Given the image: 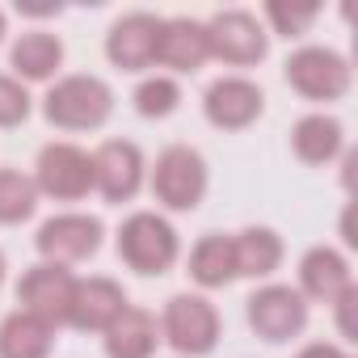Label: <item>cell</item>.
I'll return each instance as SVG.
<instances>
[{"label": "cell", "mask_w": 358, "mask_h": 358, "mask_svg": "<svg viewBox=\"0 0 358 358\" xmlns=\"http://www.w3.org/2000/svg\"><path fill=\"white\" fill-rule=\"evenodd\" d=\"M329 308H333V316H337L341 341H358V282H354L350 291H341Z\"/></svg>", "instance_id": "4316f807"}, {"label": "cell", "mask_w": 358, "mask_h": 358, "mask_svg": "<svg viewBox=\"0 0 358 358\" xmlns=\"http://www.w3.org/2000/svg\"><path fill=\"white\" fill-rule=\"evenodd\" d=\"M245 320L262 341L282 345L308 329V299L291 282H262L245 299Z\"/></svg>", "instance_id": "52a82bcc"}, {"label": "cell", "mask_w": 358, "mask_h": 358, "mask_svg": "<svg viewBox=\"0 0 358 358\" xmlns=\"http://www.w3.org/2000/svg\"><path fill=\"white\" fill-rule=\"evenodd\" d=\"M320 9L316 5H303V9H287V5H266L262 9V26L282 34V38H303L312 26H316Z\"/></svg>", "instance_id": "d4e9b609"}, {"label": "cell", "mask_w": 358, "mask_h": 358, "mask_svg": "<svg viewBox=\"0 0 358 358\" xmlns=\"http://www.w3.org/2000/svg\"><path fill=\"white\" fill-rule=\"evenodd\" d=\"M160 26H164V17H156V13H148V9L122 13V17L110 26V34H106V59H110L114 68H122V72H135V76L148 72V68H156Z\"/></svg>", "instance_id": "7c38bea8"}, {"label": "cell", "mask_w": 358, "mask_h": 358, "mask_svg": "<svg viewBox=\"0 0 358 358\" xmlns=\"http://www.w3.org/2000/svg\"><path fill=\"white\" fill-rule=\"evenodd\" d=\"M9 76H17L22 85H43L55 80L64 68V38L51 30H26L17 34V43L9 47Z\"/></svg>", "instance_id": "ac0fdd59"}, {"label": "cell", "mask_w": 358, "mask_h": 358, "mask_svg": "<svg viewBox=\"0 0 358 358\" xmlns=\"http://www.w3.org/2000/svg\"><path fill=\"white\" fill-rule=\"evenodd\" d=\"M55 350V324H47L43 316L13 308L0 320V358H51Z\"/></svg>", "instance_id": "44dd1931"}, {"label": "cell", "mask_w": 358, "mask_h": 358, "mask_svg": "<svg viewBox=\"0 0 358 358\" xmlns=\"http://www.w3.org/2000/svg\"><path fill=\"white\" fill-rule=\"evenodd\" d=\"M34 190L38 199L55 203H80L93 194V152H85L72 139H55L34 160Z\"/></svg>", "instance_id": "8992f818"}, {"label": "cell", "mask_w": 358, "mask_h": 358, "mask_svg": "<svg viewBox=\"0 0 358 358\" xmlns=\"http://www.w3.org/2000/svg\"><path fill=\"white\" fill-rule=\"evenodd\" d=\"M131 101H135L139 118H169L177 106H182V85H177V76H169V72H148L135 85Z\"/></svg>", "instance_id": "603a6c76"}, {"label": "cell", "mask_w": 358, "mask_h": 358, "mask_svg": "<svg viewBox=\"0 0 358 358\" xmlns=\"http://www.w3.org/2000/svg\"><path fill=\"white\" fill-rule=\"evenodd\" d=\"M291 148L303 164L324 169V164L345 156V127H341V118H333L324 110H312L291 127Z\"/></svg>", "instance_id": "d6986e66"}, {"label": "cell", "mask_w": 358, "mask_h": 358, "mask_svg": "<svg viewBox=\"0 0 358 358\" xmlns=\"http://www.w3.org/2000/svg\"><path fill=\"white\" fill-rule=\"evenodd\" d=\"M127 291L118 278L110 274H93V278H76L72 291V308H68V324L80 333H106L114 324V316L127 308Z\"/></svg>", "instance_id": "5bb4252c"}, {"label": "cell", "mask_w": 358, "mask_h": 358, "mask_svg": "<svg viewBox=\"0 0 358 358\" xmlns=\"http://www.w3.org/2000/svg\"><path fill=\"white\" fill-rule=\"evenodd\" d=\"M190 278L203 287V291H215V287H228L236 282V253H232V236L228 232H207L194 249H190Z\"/></svg>", "instance_id": "7402d4cb"}, {"label": "cell", "mask_w": 358, "mask_h": 358, "mask_svg": "<svg viewBox=\"0 0 358 358\" xmlns=\"http://www.w3.org/2000/svg\"><path fill=\"white\" fill-rule=\"evenodd\" d=\"M354 287V274H350V262L341 249L333 245H312L303 257H299V282L295 291L308 299V303H333L341 291Z\"/></svg>", "instance_id": "2e32d148"}, {"label": "cell", "mask_w": 358, "mask_h": 358, "mask_svg": "<svg viewBox=\"0 0 358 358\" xmlns=\"http://www.w3.org/2000/svg\"><path fill=\"white\" fill-rule=\"evenodd\" d=\"M101 220L89 215V211H59L51 220L38 224V236H34V249H38V262H51V266H80L89 262L97 249H101Z\"/></svg>", "instance_id": "ba28073f"}, {"label": "cell", "mask_w": 358, "mask_h": 358, "mask_svg": "<svg viewBox=\"0 0 358 358\" xmlns=\"http://www.w3.org/2000/svg\"><path fill=\"white\" fill-rule=\"evenodd\" d=\"M220 312L207 295L182 291L173 295L160 312V337L182 354V358H207L220 345Z\"/></svg>", "instance_id": "5b68a950"}, {"label": "cell", "mask_w": 358, "mask_h": 358, "mask_svg": "<svg viewBox=\"0 0 358 358\" xmlns=\"http://www.w3.org/2000/svg\"><path fill=\"white\" fill-rule=\"evenodd\" d=\"M207 59H211L207 22H199V17H164L160 47H156V68H169L177 76H190Z\"/></svg>", "instance_id": "9a60e30c"}, {"label": "cell", "mask_w": 358, "mask_h": 358, "mask_svg": "<svg viewBox=\"0 0 358 358\" xmlns=\"http://www.w3.org/2000/svg\"><path fill=\"white\" fill-rule=\"evenodd\" d=\"M5 274H9V262H5V253H0V287H5Z\"/></svg>", "instance_id": "4dcf8cb0"}, {"label": "cell", "mask_w": 358, "mask_h": 358, "mask_svg": "<svg viewBox=\"0 0 358 358\" xmlns=\"http://www.w3.org/2000/svg\"><path fill=\"white\" fill-rule=\"evenodd\" d=\"M160 345V320L156 312L139 308V303H127L114 324L101 333V350L106 358H152Z\"/></svg>", "instance_id": "e0dca14e"}, {"label": "cell", "mask_w": 358, "mask_h": 358, "mask_svg": "<svg viewBox=\"0 0 358 358\" xmlns=\"http://www.w3.org/2000/svg\"><path fill=\"white\" fill-rule=\"evenodd\" d=\"M5 34H9V17H5V9H0V43H5Z\"/></svg>", "instance_id": "f546056e"}, {"label": "cell", "mask_w": 358, "mask_h": 358, "mask_svg": "<svg viewBox=\"0 0 358 358\" xmlns=\"http://www.w3.org/2000/svg\"><path fill=\"white\" fill-rule=\"evenodd\" d=\"M118 257L127 270L143 274V278H160L177 266L182 257V241H177V228L160 215V211H131L118 224Z\"/></svg>", "instance_id": "7a4b0ae2"}, {"label": "cell", "mask_w": 358, "mask_h": 358, "mask_svg": "<svg viewBox=\"0 0 358 358\" xmlns=\"http://www.w3.org/2000/svg\"><path fill=\"white\" fill-rule=\"evenodd\" d=\"M38 211V190L34 177L22 169H0V224H22Z\"/></svg>", "instance_id": "cb8c5ba5"}, {"label": "cell", "mask_w": 358, "mask_h": 358, "mask_svg": "<svg viewBox=\"0 0 358 358\" xmlns=\"http://www.w3.org/2000/svg\"><path fill=\"white\" fill-rule=\"evenodd\" d=\"M207 38H211V59L228 68H253L270 51V30L249 9H220L215 17H207Z\"/></svg>", "instance_id": "9c48e42d"}, {"label": "cell", "mask_w": 358, "mask_h": 358, "mask_svg": "<svg viewBox=\"0 0 358 358\" xmlns=\"http://www.w3.org/2000/svg\"><path fill=\"white\" fill-rule=\"evenodd\" d=\"M295 358H354L345 345H337V341H312V345H303Z\"/></svg>", "instance_id": "83f0119b"}, {"label": "cell", "mask_w": 358, "mask_h": 358, "mask_svg": "<svg viewBox=\"0 0 358 358\" xmlns=\"http://www.w3.org/2000/svg\"><path fill=\"white\" fill-rule=\"evenodd\" d=\"M266 110V93L257 80L241 76V72H228V76H215L203 93V114L211 127L220 131H245L262 118Z\"/></svg>", "instance_id": "8fae6325"}, {"label": "cell", "mask_w": 358, "mask_h": 358, "mask_svg": "<svg viewBox=\"0 0 358 358\" xmlns=\"http://www.w3.org/2000/svg\"><path fill=\"white\" fill-rule=\"evenodd\" d=\"M211 173L199 148L190 143H169L156 164H148V190L164 211H194L207 199Z\"/></svg>", "instance_id": "3957f363"}, {"label": "cell", "mask_w": 358, "mask_h": 358, "mask_svg": "<svg viewBox=\"0 0 358 358\" xmlns=\"http://www.w3.org/2000/svg\"><path fill=\"white\" fill-rule=\"evenodd\" d=\"M114 114V89L93 72L55 76L43 93V118L59 131H97Z\"/></svg>", "instance_id": "6da1fadb"}, {"label": "cell", "mask_w": 358, "mask_h": 358, "mask_svg": "<svg viewBox=\"0 0 358 358\" xmlns=\"http://www.w3.org/2000/svg\"><path fill=\"white\" fill-rule=\"evenodd\" d=\"M34 101H30V89L9 76V72H0V127H22L30 118Z\"/></svg>", "instance_id": "484cf974"}, {"label": "cell", "mask_w": 358, "mask_h": 358, "mask_svg": "<svg viewBox=\"0 0 358 358\" xmlns=\"http://www.w3.org/2000/svg\"><path fill=\"white\" fill-rule=\"evenodd\" d=\"M282 76H287V85H291L303 101H320V106L341 101V97L350 93V85H354L350 59H345L341 51H333V47H320V43L295 47V51L287 55V64H282Z\"/></svg>", "instance_id": "277c9868"}, {"label": "cell", "mask_w": 358, "mask_h": 358, "mask_svg": "<svg viewBox=\"0 0 358 358\" xmlns=\"http://www.w3.org/2000/svg\"><path fill=\"white\" fill-rule=\"evenodd\" d=\"M232 253H236V278H270L282 266L287 245L274 228L249 224V228L232 232Z\"/></svg>", "instance_id": "ffe728a7"}, {"label": "cell", "mask_w": 358, "mask_h": 358, "mask_svg": "<svg viewBox=\"0 0 358 358\" xmlns=\"http://www.w3.org/2000/svg\"><path fill=\"white\" fill-rule=\"evenodd\" d=\"M341 241H345V249H358V236H354V211L345 207V215H341Z\"/></svg>", "instance_id": "f1b7e54d"}, {"label": "cell", "mask_w": 358, "mask_h": 358, "mask_svg": "<svg viewBox=\"0 0 358 358\" xmlns=\"http://www.w3.org/2000/svg\"><path fill=\"white\" fill-rule=\"evenodd\" d=\"M72 291H76V274L68 266H51V262H34L22 278H17V308L43 316L47 324H68V308H72Z\"/></svg>", "instance_id": "4fadbf2b"}, {"label": "cell", "mask_w": 358, "mask_h": 358, "mask_svg": "<svg viewBox=\"0 0 358 358\" xmlns=\"http://www.w3.org/2000/svg\"><path fill=\"white\" fill-rule=\"evenodd\" d=\"M148 186L143 148L131 139H106L93 148V190L106 203H131Z\"/></svg>", "instance_id": "30bf717a"}]
</instances>
